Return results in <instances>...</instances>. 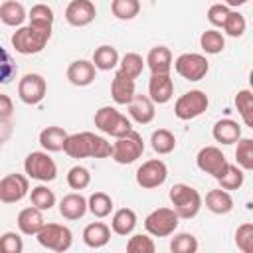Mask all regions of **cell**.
<instances>
[{"instance_id": "6da1fadb", "label": "cell", "mask_w": 253, "mask_h": 253, "mask_svg": "<svg viewBox=\"0 0 253 253\" xmlns=\"http://www.w3.org/2000/svg\"><path fill=\"white\" fill-rule=\"evenodd\" d=\"M63 152L69 158H109L113 152V144L107 142V138L95 134V132H75L67 134L63 142Z\"/></svg>"}, {"instance_id": "7a4b0ae2", "label": "cell", "mask_w": 253, "mask_h": 253, "mask_svg": "<svg viewBox=\"0 0 253 253\" xmlns=\"http://www.w3.org/2000/svg\"><path fill=\"white\" fill-rule=\"evenodd\" d=\"M49 38H51V28L30 24V26H20L12 34L10 42H12V47L18 53H22V55H34V53H40L47 45Z\"/></svg>"}, {"instance_id": "3957f363", "label": "cell", "mask_w": 253, "mask_h": 253, "mask_svg": "<svg viewBox=\"0 0 253 253\" xmlns=\"http://www.w3.org/2000/svg\"><path fill=\"white\" fill-rule=\"evenodd\" d=\"M172 202V210L180 219H192L202 210V196L196 188L188 184H174L168 194Z\"/></svg>"}, {"instance_id": "277c9868", "label": "cell", "mask_w": 253, "mask_h": 253, "mask_svg": "<svg viewBox=\"0 0 253 253\" xmlns=\"http://www.w3.org/2000/svg\"><path fill=\"white\" fill-rule=\"evenodd\" d=\"M93 121H95V126L101 132H105L109 136H115V138H119V136L126 134L128 130H132L130 121L121 111H117L115 107H101L99 111H95Z\"/></svg>"}, {"instance_id": "5b68a950", "label": "cell", "mask_w": 253, "mask_h": 253, "mask_svg": "<svg viewBox=\"0 0 253 253\" xmlns=\"http://www.w3.org/2000/svg\"><path fill=\"white\" fill-rule=\"evenodd\" d=\"M144 152V140L136 130H128L126 134L119 136L113 142L111 158L117 164H132L136 158H140Z\"/></svg>"}, {"instance_id": "8992f818", "label": "cell", "mask_w": 253, "mask_h": 253, "mask_svg": "<svg viewBox=\"0 0 253 253\" xmlns=\"http://www.w3.org/2000/svg\"><path fill=\"white\" fill-rule=\"evenodd\" d=\"M208 105H210V99L204 91L200 89H190L186 91L184 95H180L174 103V115L180 119V121H192L200 115H204L208 111Z\"/></svg>"}, {"instance_id": "52a82bcc", "label": "cell", "mask_w": 253, "mask_h": 253, "mask_svg": "<svg viewBox=\"0 0 253 253\" xmlns=\"http://www.w3.org/2000/svg\"><path fill=\"white\" fill-rule=\"evenodd\" d=\"M24 170L28 178H34L40 182H51L57 178V164L45 150L30 152L24 160Z\"/></svg>"}, {"instance_id": "ba28073f", "label": "cell", "mask_w": 253, "mask_h": 253, "mask_svg": "<svg viewBox=\"0 0 253 253\" xmlns=\"http://www.w3.org/2000/svg\"><path fill=\"white\" fill-rule=\"evenodd\" d=\"M36 237H38L42 247L57 251V253L67 251L71 247V243H73L71 229L61 225V223H43V227L36 233Z\"/></svg>"}, {"instance_id": "9c48e42d", "label": "cell", "mask_w": 253, "mask_h": 253, "mask_svg": "<svg viewBox=\"0 0 253 253\" xmlns=\"http://www.w3.org/2000/svg\"><path fill=\"white\" fill-rule=\"evenodd\" d=\"M180 217L172 208H156L144 219V229L154 237H168L176 231Z\"/></svg>"}, {"instance_id": "30bf717a", "label": "cell", "mask_w": 253, "mask_h": 253, "mask_svg": "<svg viewBox=\"0 0 253 253\" xmlns=\"http://www.w3.org/2000/svg\"><path fill=\"white\" fill-rule=\"evenodd\" d=\"M172 65L176 73L188 81H202L210 71V61L202 53H182Z\"/></svg>"}, {"instance_id": "8fae6325", "label": "cell", "mask_w": 253, "mask_h": 253, "mask_svg": "<svg viewBox=\"0 0 253 253\" xmlns=\"http://www.w3.org/2000/svg\"><path fill=\"white\" fill-rule=\"evenodd\" d=\"M166 178H168V168L158 158L142 162L136 170V184L142 190H154V188L162 186L166 182Z\"/></svg>"}, {"instance_id": "7c38bea8", "label": "cell", "mask_w": 253, "mask_h": 253, "mask_svg": "<svg viewBox=\"0 0 253 253\" xmlns=\"http://www.w3.org/2000/svg\"><path fill=\"white\" fill-rule=\"evenodd\" d=\"M47 93V83L40 73H26L18 83V97L26 105H38Z\"/></svg>"}, {"instance_id": "4fadbf2b", "label": "cell", "mask_w": 253, "mask_h": 253, "mask_svg": "<svg viewBox=\"0 0 253 253\" xmlns=\"http://www.w3.org/2000/svg\"><path fill=\"white\" fill-rule=\"evenodd\" d=\"M28 190H30L28 176L18 174V172L8 174L0 180V202L16 204V202H20L28 196Z\"/></svg>"}, {"instance_id": "5bb4252c", "label": "cell", "mask_w": 253, "mask_h": 253, "mask_svg": "<svg viewBox=\"0 0 253 253\" xmlns=\"http://www.w3.org/2000/svg\"><path fill=\"white\" fill-rule=\"evenodd\" d=\"M196 164L202 172H206L217 180L227 166V158L217 146H204V148H200V152L196 156Z\"/></svg>"}, {"instance_id": "9a60e30c", "label": "cell", "mask_w": 253, "mask_h": 253, "mask_svg": "<svg viewBox=\"0 0 253 253\" xmlns=\"http://www.w3.org/2000/svg\"><path fill=\"white\" fill-rule=\"evenodd\" d=\"M97 16V8L93 0H71L65 8V20L73 28L89 26Z\"/></svg>"}, {"instance_id": "2e32d148", "label": "cell", "mask_w": 253, "mask_h": 253, "mask_svg": "<svg viewBox=\"0 0 253 253\" xmlns=\"http://www.w3.org/2000/svg\"><path fill=\"white\" fill-rule=\"evenodd\" d=\"M174 95V81L170 73H152L148 79V97L156 105H166Z\"/></svg>"}, {"instance_id": "e0dca14e", "label": "cell", "mask_w": 253, "mask_h": 253, "mask_svg": "<svg viewBox=\"0 0 253 253\" xmlns=\"http://www.w3.org/2000/svg\"><path fill=\"white\" fill-rule=\"evenodd\" d=\"M95 65L87 59H75L67 67V79L75 87H87L95 81Z\"/></svg>"}, {"instance_id": "ac0fdd59", "label": "cell", "mask_w": 253, "mask_h": 253, "mask_svg": "<svg viewBox=\"0 0 253 253\" xmlns=\"http://www.w3.org/2000/svg\"><path fill=\"white\" fill-rule=\"evenodd\" d=\"M134 79L125 75L123 71H115L113 81H111V97L117 105H128L130 99L134 97Z\"/></svg>"}, {"instance_id": "d6986e66", "label": "cell", "mask_w": 253, "mask_h": 253, "mask_svg": "<svg viewBox=\"0 0 253 253\" xmlns=\"http://www.w3.org/2000/svg\"><path fill=\"white\" fill-rule=\"evenodd\" d=\"M128 107V115L132 117V121H136L138 125H148L152 123L156 111H154V103L148 95H136L130 99V103L126 105Z\"/></svg>"}, {"instance_id": "ffe728a7", "label": "cell", "mask_w": 253, "mask_h": 253, "mask_svg": "<svg viewBox=\"0 0 253 253\" xmlns=\"http://www.w3.org/2000/svg\"><path fill=\"white\" fill-rule=\"evenodd\" d=\"M144 63L148 65L150 73H170L172 63H174L170 47H166V45H154L148 51Z\"/></svg>"}, {"instance_id": "44dd1931", "label": "cell", "mask_w": 253, "mask_h": 253, "mask_svg": "<svg viewBox=\"0 0 253 253\" xmlns=\"http://www.w3.org/2000/svg\"><path fill=\"white\" fill-rule=\"evenodd\" d=\"M59 213H61V217H65L69 221L81 219L87 213V200L81 194H75V192L67 194L59 202Z\"/></svg>"}, {"instance_id": "7402d4cb", "label": "cell", "mask_w": 253, "mask_h": 253, "mask_svg": "<svg viewBox=\"0 0 253 253\" xmlns=\"http://www.w3.org/2000/svg\"><path fill=\"white\" fill-rule=\"evenodd\" d=\"M16 223H18V229H20L24 235H36V233L43 227L45 219H43L42 210L30 206V208H24V210L18 213Z\"/></svg>"}, {"instance_id": "603a6c76", "label": "cell", "mask_w": 253, "mask_h": 253, "mask_svg": "<svg viewBox=\"0 0 253 253\" xmlns=\"http://www.w3.org/2000/svg\"><path fill=\"white\" fill-rule=\"evenodd\" d=\"M211 136L219 144H235L241 138V126L233 119H221L213 125Z\"/></svg>"}, {"instance_id": "cb8c5ba5", "label": "cell", "mask_w": 253, "mask_h": 253, "mask_svg": "<svg viewBox=\"0 0 253 253\" xmlns=\"http://www.w3.org/2000/svg\"><path fill=\"white\" fill-rule=\"evenodd\" d=\"M111 239V227L103 221H93L83 229V243L91 249H101Z\"/></svg>"}, {"instance_id": "d4e9b609", "label": "cell", "mask_w": 253, "mask_h": 253, "mask_svg": "<svg viewBox=\"0 0 253 253\" xmlns=\"http://www.w3.org/2000/svg\"><path fill=\"white\" fill-rule=\"evenodd\" d=\"M206 208H208L211 213H217V215L229 213V211L233 210V198H231L229 192L223 190V188L210 190V192L206 194Z\"/></svg>"}, {"instance_id": "484cf974", "label": "cell", "mask_w": 253, "mask_h": 253, "mask_svg": "<svg viewBox=\"0 0 253 253\" xmlns=\"http://www.w3.org/2000/svg\"><path fill=\"white\" fill-rule=\"evenodd\" d=\"M26 18H28L26 8L20 2L6 0V2L0 4V20H2V24L10 26V28H20Z\"/></svg>"}, {"instance_id": "4316f807", "label": "cell", "mask_w": 253, "mask_h": 253, "mask_svg": "<svg viewBox=\"0 0 253 253\" xmlns=\"http://www.w3.org/2000/svg\"><path fill=\"white\" fill-rule=\"evenodd\" d=\"M119 51H117V47H113V45H109V43H103V45H99L95 51H93V65H95V69H101V71H111V69H115L117 65H119Z\"/></svg>"}, {"instance_id": "83f0119b", "label": "cell", "mask_w": 253, "mask_h": 253, "mask_svg": "<svg viewBox=\"0 0 253 253\" xmlns=\"http://www.w3.org/2000/svg\"><path fill=\"white\" fill-rule=\"evenodd\" d=\"M67 138V132L61 126H45L40 132V144L45 152H59L63 150V142Z\"/></svg>"}, {"instance_id": "f1b7e54d", "label": "cell", "mask_w": 253, "mask_h": 253, "mask_svg": "<svg viewBox=\"0 0 253 253\" xmlns=\"http://www.w3.org/2000/svg\"><path fill=\"white\" fill-rule=\"evenodd\" d=\"M134 227H136V213L130 208H121L113 213L111 229L117 235H130Z\"/></svg>"}, {"instance_id": "f546056e", "label": "cell", "mask_w": 253, "mask_h": 253, "mask_svg": "<svg viewBox=\"0 0 253 253\" xmlns=\"http://www.w3.org/2000/svg\"><path fill=\"white\" fill-rule=\"evenodd\" d=\"M87 210L95 217H107L113 211V198L105 192H93L87 200Z\"/></svg>"}, {"instance_id": "4dcf8cb0", "label": "cell", "mask_w": 253, "mask_h": 253, "mask_svg": "<svg viewBox=\"0 0 253 253\" xmlns=\"http://www.w3.org/2000/svg\"><path fill=\"white\" fill-rule=\"evenodd\" d=\"M150 146L156 154H170L176 148V136L168 128H158L150 134Z\"/></svg>"}, {"instance_id": "1f68e13d", "label": "cell", "mask_w": 253, "mask_h": 253, "mask_svg": "<svg viewBox=\"0 0 253 253\" xmlns=\"http://www.w3.org/2000/svg\"><path fill=\"white\" fill-rule=\"evenodd\" d=\"M243 180H245V174H243V170L237 166V164H229L227 162V166H225V170L221 172V176L217 178V182H219V188H223V190H239L241 186H243Z\"/></svg>"}, {"instance_id": "d6a6232c", "label": "cell", "mask_w": 253, "mask_h": 253, "mask_svg": "<svg viewBox=\"0 0 253 253\" xmlns=\"http://www.w3.org/2000/svg\"><path fill=\"white\" fill-rule=\"evenodd\" d=\"M235 107L245 123V126L253 128V93L249 89H241L235 95Z\"/></svg>"}, {"instance_id": "836d02e7", "label": "cell", "mask_w": 253, "mask_h": 253, "mask_svg": "<svg viewBox=\"0 0 253 253\" xmlns=\"http://www.w3.org/2000/svg\"><path fill=\"white\" fill-rule=\"evenodd\" d=\"M200 45H202V49L206 51V53H211V55H215V53H221L223 51V47H225V38H223V34L221 32H217V30H206L202 36H200Z\"/></svg>"}, {"instance_id": "e575fe53", "label": "cell", "mask_w": 253, "mask_h": 253, "mask_svg": "<svg viewBox=\"0 0 253 253\" xmlns=\"http://www.w3.org/2000/svg\"><path fill=\"white\" fill-rule=\"evenodd\" d=\"M144 69V59L142 55L134 53V51H128L125 53L121 59H119V71H123L125 75H128L130 79H136Z\"/></svg>"}, {"instance_id": "d590c367", "label": "cell", "mask_w": 253, "mask_h": 253, "mask_svg": "<svg viewBox=\"0 0 253 253\" xmlns=\"http://www.w3.org/2000/svg\"><path fill=\"white\" fill-rule=\"evenodd\" d=\"M30 202H32L34 208L45 211V210H51V208L55 206V194H53L47 186L40 184V186L32 188V192H30Z\"/></svg>"}, {"instance_id": "8d00e7d4", "label": "cell", "mask_w": 253, "mask_h": 253, "mask_svg": "<svg viewBox=\"0 0 253 253\" xmlns=\"http://www.w3.org/2000/svg\"><path fill=\"white\" fill-rule=\"evenodd\" d=\"M111 12L119 20H132L140 12V0H113Z\"/></svg>"}, {"instance_id": "74e56055", "label": "cell", "mask_w": 253, "mask_h": 253, "mask_svg": "<svg viewBox=\"0 0 253 253\" xmlns=\"http://www.w3.org/2000/svg\"><path fill=\"white\" fill-rule=\"evenodd\" d=\"M235 160L241 170L253 168V140L251 138H239L235 148Z\"/></svg>"}, {"instance_id": "f35d334b", "label": "cell", "mask_w": 253, "mask_h": 253, "mask_svg": "<svg viewBox=\"0 0 253 253\" xmlns=\"http://www.w3.org/2000/svg\"><path fill=\"white\" fill-rule=\"evenodd\" d=\"M172 253H196L198 251V239L192 233H176L170 241Z\"/></svg>"}, {"instance_id": "ab89813d", "label": "cell", "mask_w": 253, "mask_h": 253, "mask_svg": "<svg viewBox=\"0 0 253 253\" xmlns=\"http://www.w3.org/2000/svg\"><path fill=\"white\" fill-rule=\"evenodd\" d=\"M28 18H30V24H34V26H45V28H51L55 16H53V10H51L47 4H36V6H32Z\"/></svg>"}, {"instance_id": "60d3db41", "label": "cell", "mask_w": 253, "mask_h": 253, "mask_svg": "<svg viewBox=\"0 0 253 253\" xmlns=\"http://www.w3.org/2000/svg\"><path fill=\"white\" fill-rule=\"evenodd\" d=\"M245 30H247L245 16L239 14L237 10H231L229 16H227V20H225V24H223V32L227 36H231V38H241L245 34Z\"/></svg>"}, {"instance_id": "b9f144b4", "label": "cell", "mask_w": 253, "mask_h": 253, "mask_svg": "<svg viewBox=\"0 0 253 253\" xmlns=\"http://www.w3.org/2000/svg\"><path fill=\"white\" fill-rule=\"evenodd\" d=\"M67 184L71 190H85L91 184V174L85 166H73L67 172Z\"/></svg>"}, {"instance_id": "7bdbcfd3", "label": "cell", "mask_w": 253, "mask_h": 253, "mask_svg": "<svg viewBox=\"0 0 253 253\" xmlns=\"http://www.w3.org/2000/svg\"><path fill=\"white\" fill-rule=\"evenodd\" d=\"M16 71H18L16 61H14L12 55L0 45V85L10 83V81L16 77Z\"/></svg>"}, {"instance_id": "ee69618b", "label": "cell", "mask_w": 253, "mask_h": 253, "mask_svg": "<svg viewBox=\"0 0 253 253\" xmlns=\"http://www.w3.org/2000/svg\"><path fill=\"white\" fill-rule=\"evenodd\" d=\"M235 245L243 253H253V223H241L235 231Z\"/></svg>"}, {"instance_id": "f6af8a7d", "label": "cell", "mask_w": 253, "mask_h": 253, "mask_svg": "<svg viewBox=\"0 0 253 253\" xmlns=\"http://www.w3.org/2000/svg\"><path fill=\"white\" fill-rule=\"evenodd\" d=\"M156 245L152 241V237L144 235V233H136L126 241V251L128 253H154Z\"/></svg>"}, {"instance_id": "bcb514c9", "label": "cell", "mask_w": 253, "mask_h": 253, "mask_svg": "<svg viewBox=\"0 0 253 253\" xmlns=\"http://www.w3.org/2000/svg\"><path fill=\"white\" fill-rule=\"evenodd\" d=\"M24 241L16 231H6L0 237V251L2 253H22Z\"/></svg>"}, {"instance_id": "7dc6e473", "label": "cell", "mask_w": 253, "mask_h": 253, "mask_svg": "<svg viewBox=\"0 0 253 253\" xmlns=\"http://www.w3.org/2000/svg\"><path fill=\"white\" fill-rule=\"evenodd\" d=\"M229 12H231V8L225 6V4H211V6L208 8V14H206V16H208V22H210L211 26L223 28V24H225Z\"/></svg>"}, {"instance_id": "c3c4849f", "label": "cell", "mask_w": 253, "mask_h": 253, "mask_svg": "<svg viewBox=\"0 0 253 253\" xmlns=\"http://www.w3.org/2000/svg\"><path fill=\"white\" fill-rule=\"evenodd\" d=\"M12 113H14V103H12V99H10L8 95L0 93V121L10 119Z\"/></svg>"}, {"instance_id": "681fc988", "label": "cell", "mask_w": 253, "mask_h": 253, "mask_svg": "<svg viewBox=\"0 0 253 253\" xmlns=\"http://www.w3.org/2000/svg\"><path fill=\"white\" fill-rule=\"evenodd\" d=\"M249 0H225V6H229V8H239V6H243V4H247Z\"/></svg>"}]
</instances>
